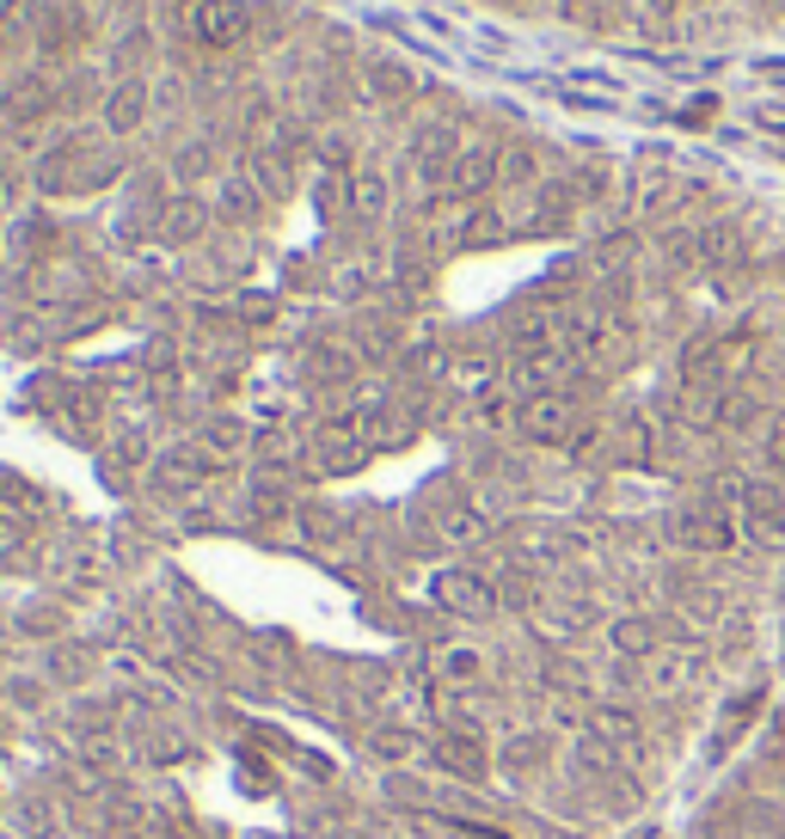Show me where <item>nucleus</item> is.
I'll use <instances>...</instances> for the list:
<instances>
[{
    "mask_svg": "<svg viewBox=\"0 0 785 839\" xmlns=\"http://www.w3.org/2000/svg\"><path fill=\"white\" fill-rule=\"evenodd\" d=\"M197 31L209 43H234L246 31V7H240V0H203V7H197Z\"/></svg>",
    "mask_w": 785,
    "mask_h": 839,
    "instance_id": "1",
    "label": "nucleus"
},
{
    "mask_svg": "<svg viewBox=\"0 0 785 839\" xmlns=\"http://www.w3.org/2000/svg\"><path fill=\"white\" fill-rule=\"evenodd\" d=\"M748 539L785 546V497H773V490H755V497H748Z\"/></svg>",
    "mask_w": 785,
    "mask_h": 839,
    "instance_id": "2",
    "label": "nucleus"
},
{
    "mask_svg": "<svg viewBox=\"0 0 785 839\" xmlns=\"http://www.w3.org/2000/svg\"><path fill=\"white\" fill-rule=\"evenodd\" d=\"M521 423H528L534 435H546V442H559V435L571 429V405H565V398H534V405L521 411Z\"/></svg>",
    "mask_w": 785,
    "mask_h": 839,
    "instance_id": "3",
    "label": "nucleus"
},
{
    "mask_svg": "<svg viewBox=\"0 0 785 839\" xmlns=\"http://www.w3.org/2000/svg\"><path fill=\"white\" fill-rule=\"evenodd\" d=\"M601 729H608V735H626V742H632V735H639V723L626 717V711H601Z\"/></svg>",
    "mask_w": 785,
    "mask_h": 839,
    "instance_id": "4",
    "label": "nucleus"
},
{
    "mask_svg": "<svg viewBox=\"0 0 785 839\" xmlns=\"http://www.w3.org/2000/svg\"><path fill=\"white\" fill-rule=\"evenodd\" d=\"M779 735H785V717H779Z\"/></svg>",
    "mask_w": 785,
    "mask_h": 839,
    "instance_id": "5",
    "label": "nucleus"
}]
</instances>
